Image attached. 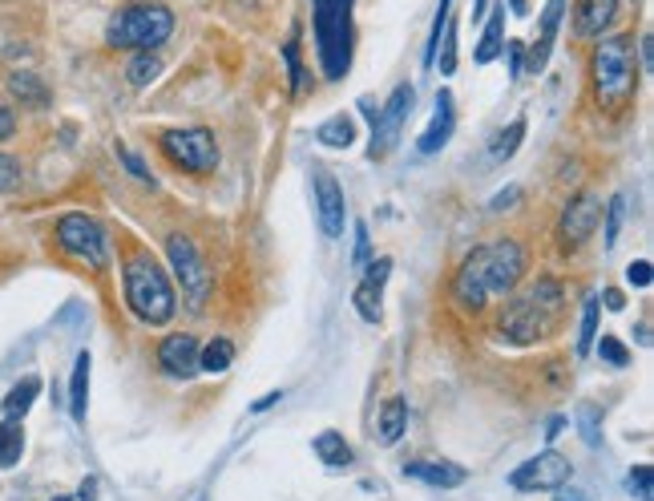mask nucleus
Returning a JSON list of instances; mask_svg holds the SVG:
<instances>
[{
	"label": "nucleus",
	"instance_id": "43",
	"mask_svg": "<svg viewBox=\"0 0 654 501\" xmlns=\"http://www.w3.org/2000/svg\"><path fill=\"white\" fill-rule=\"evenodd\" d=\"M372 263V243H368V227L356 223V267H368Z\"/></svg>",
	"mask_w": 654,
	"mask_h": 501
},
{
	"label": "nucleus",
	"instance_id": "19",
	"mask_svg": "<svg viewBox=\"0 0 654 501\" xmlns=\"http://www.w3.org/2000/svg\"><path fill=\"white\" fill-rule=\"evenodd\" d=\"M404 477H416V481L436 485V489H457V485H465L469 473L461 465H453V461H408Z\"/></svg>",
	"mask_w": 654,
	"mask_h": 501
},
{
	"label": "nucleus",
	"instance_id": "6",
	"mask_svg": "<svg viewBox=\"0 0 654 501\" xmlns=\"http://www.w3.org/2000/svg\"><path fill=\"white\" fill-rule=\"evenodd\" d=\"M158 150L166 154L170 166H178L186 174H210L218 166V146H214V134L206 126L162 130L158 134Z\"/></svg>",
	"mask_w": 654,
	"mask_h": 501
},
{
	"label": "nucleus",
	"instance_id": "52",
	"mask_svg": "<svg viewBox=\"0 0 654 501\" xmlns=\"http://www.w3.org/2000/svg\"><path fill=\"white\" fill-rule=\"evenodd\" d=\"M529 5H525V0H513V13H525Z\"/></svg>",
	"mask_w": 654,
	"mask_h": 501
},
{
	"label": "nucleus",
	"instance_id": "44",
	"mask_svg": "<svg viewBox=\"0 0 654 501\" xmlns=\"http://www.w3.org/2000/svg\"><path fill=\"white\" fill-rule=\"evenodd\" d=\"M626 279H630L634 287H650V279H654V271H650V263H646V259H634V263L626 267Z\"/></svg>",
	"mask_w": 654,
	"mask_h": 501
},
{
	"label": "nucleus",
	"instance_id": "26",
	"mask_svg": "<svg viewBox=\"0 0 654 501\" xmlns=\"http://www.w3.org/2000/svg\"><path fill=\"white\" fill-rule=\"evenodd\" d=\"M235 360V344L227 336H214L206 348H198V372H227Z\"/></svg>",
	"mask_w": 654,
	"mask_h": 501
},
{
	"label": "nucleus",
	"instance_id": "31",
	"mask_svg": "<svg viewBox=\"0 0 654 501\" xmlns=\"http://www.w3.org/2000/svg\"><path fill=\"white\" fill-rule=\"evenodd\" d=\"M521 138H525V118H517V122H509L493 142H489V158L493 162H501V158H509L517 146H521Z\"/></svg>",
	"mask_w": 654,
	"mask_h": 501
},
{
	"label": "nucleus",
	"instance_id": "8",
	"mask_svg": "<svg viewBox=\"0 0 654 501\" xmlns=\"http://www.w3.org/2000/svg\"><path fill=\"white\" fill-rule=\"evenodd\" d=\"M554 320L558 316L541 312L529 295H517V299H509V304L497 312V336L505 344H513V348H533L537 340H545V332L554 328Z\"/></svg>",
	"mask_w": 654,
	"mask_h": 501
},
{
	"label": "nucleus",
	"instance_id": "30",
	"mask_svg": "<svg viewBox=\"0 0 654 501\" xmlns=\"http://www.w3.org/2000/svg\"><path fill=\"white\" fill-rule=\"evenodd\" d=\"M598 316H602V299L590 295L586 308H582V324H578V356H590L594 336H598Z\"/></svg>",
	"mask_w": 654,
	"mask_h": 501
},
{
	"label": "nucleus",
	"instance_id": "20",
	"mask_svg": "<svg viewBox=\"0 0 654 501\" xmlns=\"http://www.w3.org/2000/svg\"><path fill=\"white\" fill-rule=\"evenodd\" d=\"M9 93L17 97L21 106H29V110H45L49 106V85L33 69H13L9 73Z\"/></svg>",
	"mask_w": 654,
	"mask_h": 501
},
{
	"label": "nucleus",
	"instance_id": "33",
	"mask_svg": "<svg viewBox=\"0 0 654 501\" xmlns=\"http://www.w3.org/2000/svg\"><path fill=\"white\" fill-rule=\"evenodd\" d=\"M352 304H356V312L368 320V324H380L384 320V304H380V291H372V287H356V295H352Z\"/></svg>",
	"mask_w": 654,
	"mask_h": 501
},
{
	"label": "nucleus",
	"instance_id": "51",
	"mask_svg": "<svg viewBox=\"0 0 654 501\" xmlns=\"http://www.w3.org/2000/svg\"><path fill=\"white\" fill-rule=\"evenodd\" d=\"M566 429V417H550V437H558Z\"/></svg>",
	"mask_w": 654,
	"mask_h": 501
},
{
	"label": "nucleus",
	"instance_id": "25",
	"mask_svg": "<svg viewBox=\"0 0 654 501\" xmlns=\"http://www.w3.org/2000/svg\"><path fill=\"white\" fill-rule=\"evenodd\" d=\"M404 429H408V400H404V396L384 400V409H380V437H384L388 445H396V441L404 437Z\"/></svg>",
	"mask_w": 654,
	"mask_h": 501
},
{
	"label": "nucleus",
	"instance_id": "28",
	"mask_svg": "<svg viewBox=\"0 0 654 501\" xmlns=\"http://www.w3.org/2000/svg\"><path fill=\"white\" fill-rule=\"evenodd\" d=\"M158 73H162V61H158L154 49H138V53L130 57V65H126V81H130L134 89H146Z\"/></svg>",
	"mask_w": 654,
	"mask_h": 501
},
{
	"label": "nucleus",
	"instance_id": "10",
	"mask_svg": "<svg viewBox=\"0 0 654 501\" xmlns=\"http://www.w3.org/2000/svg\"><path fill=\"white\" fill-rule=\"evenodd\" d=\"M598 223H602V198L590 194V190L574 194L566 203V211H562V219H558V251L578 255L590 243V235L598 231Z\"/></svg>",
	"mask_w": 654,
	"mask_h": 501
},
{
	"label": "nucleus",
	"instance_id": "15",
	"mask_svg": "<svg viewBox=\"0 0 654 501\" xmlns=\"http://www.w3.org/2000/svg\"><path fill=\"white\" fill-rule=\"evenodd\" d=\"M158 368L174 380H190L198 372V340L190 332H174L158 344Z\"/></svg>",
	"mask_w": 654,
	"mask_h": 501
},
{
	"label": "nucleus",
	"instance_id": "29",
	"mask_svg": "<svg viewBox=\"0 0 654 501\" xmlns=\"http://www.w3.org/2000/svg\"><path fill=\"white\" fill-rule=\"evenodd\" d=\"M25 453V429L21 421H0V469H13Z\"/></svg>",
	"mask_w": 654,
	"mask_h": 501
},
{
	"label": "nucleus",
	"instance_id": "39",
	"mask_svg": "<svg viewBox=\"0 0 654 501\" xmlns=\"http://www.w3.org/2000/svg\"><path fill=\"white\" fill-rule=\"evenodd\" d=\"M21 186V162L9 158V154H0V194H9Z\"/></svg>",
	"mask_w": 654,
	"mask_h": 501
},
{
	"label": "nucleus",
	"instance_id": "50",
	"mask_svg": "<svg viewBox=\"0 0 654 501\" xmlns=\"http://www.w3.org/2000/svg\"><path fill=\"white\" fill-rule=\"evenodd\" d=\"M558 493V501H590L586 493H578V489H554Z\"/></svg>",
	"mask_w": 654,
	"mask_h": 501
},
{
	"label": "nucleus",
	"instance_id": "1",
	"mask_svg": "<svg viewBox=\"0 0 654 501\" xmlns=\"http://www.w3.org/2000/svg\"><path fill=\"white\" fill-rule=\"evenodd\" d=\"M122 291H126V308L150 328L170 324L178 312V291L166 267L142 247H130V255L122 259Z\"/></svg>",
	"mask_w": 654,
	"mask_h": 501
},
{
	"label": "nucleus",
	"instance_id": "2",
	"mask_svg": "<svg viewBox=\"0 0 654 501\" xmlns=\"http://www.w3.org/2000/svg\"><path fill=\"white\" fill-rule=\"evenodd\" d=\"M638 65H634V41L626 33L602 37L590 53V89L602 114H622L634 102Z\"/></svg>",
	"mask_w": 654,
	"mask_h": 501
},
{
	"label": "nucleus",
	"instance_id": "54",
	"mask_svg": "<svg viewBox=\"0 0 654 501\" xmlns=\"http://www.w3.org/2000/svg\"><path fill=\"white\" fill-rule=\"evenodd\" d=\"M53 501H69V497H53Z\"/></svg>",
	"mask_w": 654,
	"mask_h": 501
},
{
	"label": "nucleus",
	"instance_id": "4",
	"mask_svg": "<svg viewBox=\"0 0 654 501\" xmlns=\"http://www.w3.org/2000/svg\"><path fill=\"white\" fill-rule=\"evenodd\" d=\"M315 41L323 73L340 81L352 61V0H315Z\"/></svg>",
	"mask_w": 654,
	"mask_h": 501
},
{
	"label": "nucleus",
	"instance_id": "22",
	"mask_svg": "<svg viewBox=\"0 0 654 501\" xmlns=\"http://www.w3.org/2000/svg\"><path fill=\"white\" fill-rule=\"evenodd\" d=\"M311 453L323 461V465H332V469H348L356 457H352V445L336 433V429H327V433H319L315 441H311Z\"/></svg>",
	"mask_w": 654,
	"mask_h": 501
},
{
	"label": "nucleus",
	"instance_id": "23",
	"mask_svg": "<svg viewBox=\"0 0 654 501\" xmlns=\"http://www.w3.org/2000/svg\"><path fill=\"white\" fill-rule=\"evenodd\" d=\"M41 396V376H25L13 384V392L5 396V405H0V413H5V421H21L29 409H33V400Z\"/></svg>",
	"mask_w": 654,
	"mask_h": 501
},
{
	"label": "nucleus",
	"instance_id": "41",
	"mask_svg": "<svg viewBox=\"0 0 654 501\" xmlns=\"http://www.w3.org/2000/svg\"><path fill=\"white\" fill-rule=\"evenodd\" d=\"M118 158H122V162H126V170H130V174H134V178H142V182H150V186H154V178H150V170H146V166H142V158H138V154H130V150H126V146H122V142H118Z\"/></svg>",
	"mask_w": 654,
	"mask_h": 501
},
{
	"label": "nucleus",
	"instance_id": "9",
	"mask_svg": "<svg viewBox=\"0 0 654 501\" xmlns=\"http://www.w3.org/2000/svg\"><path fill=\"white\" fill-rule=\"evenodd\" d=\"M412 106H416V89H412L408 81L396 85L392 97H388V106H384V114L372 118V142H368V158H372V162H384V158L396 150V142H400V134H404V122H408Z\"/></svg>",
	"mask_w": 654,
	"mask_h": 501
},
{
	"label": "nucleus",
	"instance_id": "40",
	"mask_svg": "<svg viewBox=\"0 0 654 501\" xmlns=\"http://www.w3.org/2000/svg\"><path fill=\"white\" fill-rule=\"evenodd\" d=\"M445 53H441V73H453L457 69V33H453V25H445Z\"/></svg>",
	"mask_w": 654,
	"mask_h": 501
},
{
	"label": "nucleus",
	"instance_id": "3",
	"mask_svg": "<svg viewBox=\"0 0 654 501\" xmlns=\"http://www.w3.org/2000/svg\"><path fill=\"white\" fill-rule=\"evenodd\" d=\"M174 33V13L162 5V0H138V5H126L109 17L105 25V45L109 49H154L166 45Z\"/></svg>",
	"mask_w": 654,
	"mask_h": 501
},
{
	"label": "nucleus",
	"instance_id": "7",
	"mask_svg": "<svg viewBox=\"0 0 654 501\" xmlns=\"http://www.w3.org/2000/svg\"><path fill=\"white\" fill-rule=\"evenodd\" d=\"M57 247L89 267H105L109 263V239H105V227L93 219V215H61L57 219Z\"/></svg>",
	"mask_w": 654,
	"mask_h": 501
},
{
	"label": "nucleus",
	"instance_id": "24",
	"mask_svg": "<svg viewBox=\"0 0 654 501\" xmlns=\"http://www.w3.org/2000/svg\"><path fill=\"white\" fill-rule=\"evenodd\" d=\"M315 138H319L323 146H332V150H348V146L356 142V118H352V114L327 118V122L315 130Z\"/></svg>",
	"mask_w": 654,
	"mask_h": 501
},
{
	"label": "nucleus",
	"instance_id": "32",
	"mask_svg": "<svg viewBox=\"0 0 654 501\" xmlns=\"http://www.w3.org/2000/svg\"><path fill=\"white\" fill-rule=\"evenodd\" d=\"M453 17V0H441V9L432 17V33H428V49H424V65H436V49H441V37H445V25Z\"/></svg>",
	"mask_w": 654,
	"mask_h": 501
},
{
	"label": "nucleus",
	"instance_id": "17",
	"mask_svg": "<svg viewBox=\"0 0 654 501\" xmlns=\"http://www.w3.org/2000/svg\"><path fill=\"white\" fill-rule=\"evenodd\" d=\"M453 126H457L453 93H449V89H441V93H436V110H432V122H428V130L420 134L416 150H420V154H441V150L449 146V138H453Z\"/></svg>",
	"mask_w": 654,
	"mask_h": 501
},
{
	"label": "nucleus",
	"instance_id": "21",
	"mask_svg": "<svg viewBox=\"0 0 654 501\" xmlns=\"http://www.w3.org/2000/svg\"><path fill=\"white\" fill-rule=\"evenodd\" d=\"M89 352H77L73 376H69V413L77 425H85V409H89Z\"/></svg>",
	"mask_w": 654,
	"mask_h": 501
},
{
	"label": "nucleus",
	"instance_id": "46",
	"mask_svg": "<svg viewBox=\"0 0 654 501\" xmlns=\"http://www.w3.org/2000/svg\"><path fill=\"white\" fill-rule=\"evenodd\" d=\"M602 304H606L610 312H622V308H626V295H622L618 287H606V295H602Z\"/></svg>",
	"mask_w": 654,
	"mask_h": 501
},
{
	"label": "nucleus",
	"instance_id": "38",
	"mask_svg": "<svg viewBox=\"0 0 654 501\" xmlns=\"http://www.w3.org/2000/svg\"><path fill=\"white\" fill-rule=\"evenodd\" d=\"M598 356H602L606 364H614V368H626V364H630V348H626L622 340H614V336H602V340H598Z\"/></svg>",
	"mask_w": 654,
	"mask_h": 501
},
{
	"label": "nucleus",
	"instance_id": "45",
	"mask_svg": "<svg viewBox=\"0 0 654 501\" xmlns=\"http://www.w3.org/2000/svg\"><path fill=\"white\" fill-rule=\"evenodd\" d=\"M17 134V114L9 106H0V142H9Z\"/></svg>",
	"mask_w": 654,
	"mask_h": 501
},
{
	"label": "nucleus",
	"instance_id": "36",
	"mask_svg": "<svg viewBox=\"0 0 654 501\" xmlns=\"http://www.w3.org/2000/svg\"><path fill=\"white\" fill-rule=\"evenodd\" d=\"M650 481H654V469H650V465H634L630 477H626V489H630L638 501H650V497H654Z\"/></svg>",
	"mask_w": 654,
	"mask_h": 501
},
{
	"label": "nucleus",
	"instance_id": "34",
	"mask_svg": "<svg viewBox=\"0 0 654 501\" xmlns=\"http://www.w3.org/2000/svg\"><path fill=\"white\" fill-rule=\"evenodd\" d=\"M598 405H582L578 409V429H582V441L590 445V449H598L602 445V429H598Z\"/></svg>",
	"mask_w": 654,
	"mask_h": 501
},
{
	"label": "nucleus",
	"instance_id": "35",
	"mask_svg": "<svg viewBox=\"0 0 654 501\" xmlns=\"http://www.w3.org/2000/svg\"><path fill=\"white\" fill-rule=\"evenodd\" d=\"M283 61H287V77H291V93L303 89V57H299V37H291L283 45Z\"/></svg>",
	"mask_w": 654,
	"mask_h": 501
},
{
	"label": "nucleus",
	"instance_id": "53",
	"mask_svg": "<svg viewBox=\"0 0 654 501\" xmlns=\"http://www.w3.org/2000/svg\"><path fill=\"white\" fill-rule=\"evenodd\" d=\"M485 9V0H477V5H473V13H481Z\"/></svg>",
	"mask_w": 654,
	"mask_h": 501
},
{
	"label": "nucleus",
	"instance_id": "27",
	"mask_svg": "<svg viewBox=\"0 0 654 501\" xmlns=\"http://www.w3.org/2000/svg\"><path fill=\"white\" fill-rule=\"evenodd\" d=\"M501 49H505V9L497 5L493 17H489V25H485V37H481V45H477V65H489Z\"/></svg>",
	"mask_w": 654,
	"mask_h": 501
},
{
	"label": "nucleus",
	"instance_id": "49",
	"mask_svg": "<svg viewBox=\"0 0 654 501\" xmlns=\"http://www.w3.org/2000/svg\"><path fill=\"white\" fill-rule=\"evenodd\" d=\"M77 501H97V481H93V477L81 481V497H77Z\"/></svg>",
	"mask_w": 654,
	"mask_h": 501
},
{
	"label": "nucleus",
	"instance_id": "16",
	"mask_svg": "<svg viewBox=\"0 0 654 501\" xmlns=\"http://www.w3.org/2000/svg\"><path fill=\"white\" fill-rule=\"evenodd\" d=\"M562 13H566V0H550L541 13V25H537V41L525 49V69L529 73H541L545 61L554 53V41H558V25H562Z\"/></svg>",
	"mask_w": 654,
	"mask_h": 501
},
{
	"label": "nucleus",
	"instance_id": "47",
	"mask_svg": "<svg viewBox=\"0 0 654 501\" xmlns=\"http://www.w3.org/2000/svg\"><path fill=\"white\" fill-rule=\"evenodd\" d=\"M638 57H642V69H654V37L650 33H642V53Z\"/></svg>",
	"mask_w": 654,
	"mask_h": 501
},
{
	"label": "nucleus",
	"instance_id": "14",
	"mask_svg": "<svg viewBox=\"0 0 654 501\" xmlns=\"http://www.w3.org/2000/svg\"><path fill=\"white\" fill-rule=\"evenodd\" d=\"M315 211H319V227L327 239H340L344 235V223H348V203H344V186L327 174V170H315Z\"/></svg>",
	"mask_w": 654,
	"mask_h": 501
},
{
	"label": "nucleus",
	"instance_id": "5",
	"mask_svg": "<svg viewBox=\"0 0 654 501\" xmlns=\"http://www.w3.org/2000/svg\"><path fill=\"white\" fill-rule=\"evenodd\" d=\"M166 259H170V267H174V275H178V287H182L186 308H190V312H202L206 299H210V291H214V275H210V263H206V255L198 251V243H194L190 235L174 231V235L166 239Z\"/></svg>",
	"mask_w": 654,
	"mask_h": 501
},
{
	"label": "nucleus",
	"instance_id": "42",
	"mask_svg": "<svg viewBox=\"0 0 654 501\" xmlns=\"http://www.w3.org/2000/svg\"><path fill=\"white\" fill-rule=\"evenodd\" d=\"M501 53H509V77H521L525 73V45L521 41H509Z\"/></svg>",
	"mask_w": 654,
	"mask_h": 501
},
{
	"label": "nucleus",
	"instance_id": "13",
	"mask_svg": "<svg viewBox=\"0 0 654 501\" xmlns=\"http://www.w3.org/2000/svg\"><path fill=\"white\" fill-rule=\"evenodd\" d=\"M453 299L469 312V316H481L485 304H489V287H485V255L481 247L469 251V259L457 267L453 275Z\"/></svg>",
	"mask_w": 654,
	"mask_h": 501
},
{
	"label": "nucleus",
	"instance_id": "11",
	"mask_svg": "<svg viewBox=\"0 0 654 501\" xmlns=\"http://www.w3.org/2000/svg\"><path fill=\"white\" fill-rule=\"evenodd\" d=\"M481 255H485V287H489V295H513L521 275H525V267H529L525 243L497 239V243L481 247Z\"/></svg>",
	"mask_w": 654,
	"mask_h": 501
},
{
	"label": "nucleus",
	"instance_id": "37",
	"mask_svg": "<svg viewBox=\"0 0 654 501\" xmlns=\"http://www.w3.org/2000/svg\"><path fill=\"white\" fill-rule=\"evenodd\" d=\"M622 215H626V198H622V194H614V198H610V207H606V247H614V243H618Z\"/></svg>",
	"mask_w": 654,
	"mask_h": 501
},
{
	"label": "nucleus",
	"instance_id": "18",
	"mask_svg": "<svg viewBox=\"0 0 654 501\" xmlns=\"http://www.w3.org/2000/svg\"><path fill=\"white\" fill-rule=\"evenodd\" d=\"M618 17V0H574V33L582 41L602 37Z\"/></svg>",
	"mask_w": 654,
	"mask_h": 501
},
{
	"label": "nucleus",
	"instance_id": "48",
	"mask_svg": "<svg viewBox=\"0 0 654 501\" xmlns=\"http://www.w3.org/2000/svg\"><path fill=\"white\" fill-rule=\"evenodd\" d=\"M279 400H283V392H279V388H275V392H267L263 400H255V413H267L271 405H279Z\"/></svg>",
	"mask_w": 654,
	"mask_h": 501
},
{
	"label": "nucleus",
	"instance_id": "12",
	"mask_svg": "<svg viewBox=\"0 0 654 501\" xmlns=\"http://www.w3.org/2000/svg\"><path fill=\"white\" fill-rule=\"evenodd\" d=\"M570 477H574L570 457L558 453V449H545V453L529 457L525 465H517L513 477H509V485L521 489V493H537V489H562Z\"/></svg>",
	"mask_w": 654,
	"mask_h": 501
}]
</instances>
